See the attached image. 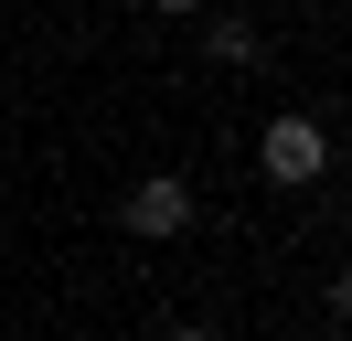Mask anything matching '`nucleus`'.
Here are the masks:
<instances>
[{"instance_id":"nucleus-5","label":"nucleus","mask_w":352,"mask_h":341,"mask_svg":"<svg viewBox=\"0 0 352 341\" xmlns=\"http://www.w3.org/2000/svg\"><path fill=\"white\" fill-rule=\"evenodd\" d=\"M150 11H203V0H150Z\"/></svg>"},{"instance_id":"nucleus-3","label":"nucleus","mask_w":352,"mask_h":341,"mask_svg":"<svg viewBox=\"0 0 352 341\" xmlns=\"http://www.w3.org/2000/svg\"><path fill=\"white\" fill-rule=\"evenodd\" d=\"M203 43H214V64H256V21H235V11H214Z\"/></svg>"},{"instance_id":"nucleus-2","label":"nucleus","mask_w":352,"mask_h":341,"mask_svg":"<svg viewBox=\"0 0 352 341\" xmlns=\"http://www.w3.org/2000/svg\"><path fill=\"white\" fill-rule=\"evenodd\" d=\"M118 224H129V234H150V245H160V234H182V224H192V182H182V170H150V182H129Z\"/></svg>"},{"instance_id":"nucleus-4","label":"nucleus","mask_w":352,"mask_h":341,"mask_svg":"<svg viewBox=\"0 0 352 341\" xmlns=\"http://www.w3.org/2000/svg\"><path fill=\"white\" fill-rule=\"evenodd\" d=\"M160 341H224V331H160Z\"/></svg>"},{"instance_id":"nucleus-1","label":"nucleus","mask_w":352,"mask_h":341,"mask_svg":"<svg viewBox=\"0 0 352 341\" xmlns=\"http://www.w3.org/2000/svg\"><path fill=\"white\" fill-rule=\"evenodd\" d=\"M256 170L299 192V182H320V170H331V139H320L309 118H267V139H256Z\"/></svg>"}]
</instances>
